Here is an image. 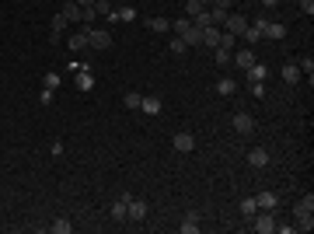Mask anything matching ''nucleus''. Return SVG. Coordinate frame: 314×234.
I'll return each instance as SVG.
<instances>
[{"mask_svg": "<svg viewBox=\"0 0 314 234\" xmlns=\"http://www.w3.org/2000/svg\"><path fill=\"white\" fill-rule=\"evenodd\" d=\"M234 42H238V35H230V32L220 35V49H230V53H234Z\"/></svg>", "mask_w": 314, "mask_h": 234, "instance_id": "nucleus-27", "label": "nucleus"}, {"mask_svg": "<svg viewBox=\"0 0 314 234\" xmlns=\"http://www.w3.org/2000/svg\"><path fill=\"white\" fill-rule=\"evenodd\" d=\"M213 60H217L220 67H227V63L234 60V53H230V49H220V46H217V56H213Z\"/></svg>", "mask_w": 314, "mask_h": 234, "instance_id": "nucleus-28", "label": "nucleus"}, {"mask_svg": "<svg viewBox=\"0 0 314 234\" xmlns=\"http://www.w3.org/2000/svg\"><path fill=\"white\" fill-rule=\"evenodd\" d=\"M251 224H255L258 234H272V231H276V217H272V210H258L251 217Z\"/></svg>", "mask_w": 314, "mask_h": 234, "instance_id": "nucleus-2", "label": "nucleus"}, {"mask_svg": "<svg viewBox=\"0 0 314 234\" xmlns=\"http://www.w3.org/2000/svg\"><path fill=\"white\" fill-rule=\"evenodd\" d=\"M140 101H143V95H136V91H129V95L123 98V105H126V108H140Z\"/></svg>", "mask_w": 314, "mask_h": 234, "instance_id": "nucleus-29", "label": "nucleus"}, {"mask_svg": "<svg viewBox=\"0 0 314 234\" xmlns=\"http://www.w3.org/2000/svg\"><path fill=\"white\" fill-rule=\"evenodd\" d=\"M195 231H199V217H195V213H185V217H182V234H195Z\"/></svg>", "mask_w": 314, "mask_h": 234, "instance_id": "nucleus-18", "label": "nucleus"}, {"mask_svg": "<svg viewBox=\"0 0 314 234\" xmlns=\"http://www.w3.org/2000/svg\"><path fill=\"white\" fill-rule=\"evenodd\" d=\"M91 88H94V77H91V70H88V67H84V70L77 67V91H84V95H88Z\"/></svg>", "mask_w": 314, "mask_h": 234, "instance_id": "nucleus-8", "label": "nucleus"}, {"mask_svg": "<svg viewBox=\"0 0 314 234\" xmlns=\"http://www.w3.org/2000/svg\"><path fill=\"white\" fill-rule=\"evenodd\" d=\"M84 46H88V28H84V32H73V35H70V49H84Z\"/></svg>", "mask_w": 314, "mask_h": 234, "instance_id": "nucleus-21", "label": "nucleus"}, {"mask_svg": "<svg viewBox=\"0 0 314 234\" xmlns=\"http://www.w3.org/2000/svg\"><path fill=\"white\" fill-rule=\"evenodd\" d=\"M94 18H98V11H94V7H81V25H91Z\"/></svg>", "mask_w": 314, "mask_h": 234, "instance_id": "nucleus-30", "label": "nucleus"}, {"mask_svg": "<svg viewBox=\"0 0 314 234\" xmlns=\"http://www.w3.org/2000/svg\"><path fill=\"white\" fill-rule=\"evenodd\" d=\"M171 143H175V150H182V154L195 150V136H192V133H185V130H182V133H175V136H171Z\"/></svg>", "mask_w": 314, "mask_h": 234, "instance_id": "nucleus-5", "label": "nucleus"}, {"mask_svg": "<svg viewBox=\"0 0 314 234\" xmlns=\"http://www.w3.org/2000/svg\"><path fill=\"white\" fill-rule=\"evenodd\" d=\"M265 77H269V67H265V63H258V60H255V63H251V67H248V81H251V84H255V81H265Z\"/></svg>", "mask_w": 314, "mask_h": 234, "instance_id": "nucleus-14", "label": "nucleus"}, {"mask_svg": "<svg viewBox=\"0 0 314 234\" xmlns=\"http://www.w3.org/2000/svg\"><path fill=\"white\" fill-rule=\"evenodd\" d=\"M241 213H245L248 220H251L255 213H258V203H255V196H251V200H241Z\"/></svg>", "mask_w": 314, "mask_h": 234, "instance_id": "nucleus-24", "label": "nucleus"}, {"mask_svg": "<svg viewBox=\"0 0 314 234\" xmlns=\"http://www.w3.org/2000/svg\"><path fill=\"white\" fill-rule=\"evenodd\" d=\"M300 77H304V73H300L297 63H286V67H283V81H286V84H300Z\"/></svg>", "mask_w": 314, "mask_h": 234, "instance_id": "nucleus-16", "label": "nucleus"}, {"mask_svg": "<svg viewBox=\"0 0 314 234\" xmlns=\"http://www.w3.org/2000/svg\"><path fill=\"white\" fill-rule=\"evenodd\" d=\"M223 18H227V11H220V7H210V21H213V25H223Z\"/></svg>", "mask_w": 314, "mask_h": 234, "instance_id": "nucleus-34", "label": "nucleus"}, {"mask_svg": "<svg viewBox=\"0 0 314 234\" xmlns=\"http://www.w3.org/2000/svg\"><path fill=\"white\" fill-rule=\"evenodd\" d=\"M60 14L66 18V25H81V4H77V0H63V11Z\"/></svg>", "mask_w": 314, "mask_h": 234, "instance_id": "nucleus-4", "label": "nucleus"}, {"mask_svg": "<svg viewBox=\"0 0 314 234\" xmlns=\"http://www.w3.org/2000/svg\"><path fill=\"white\" fill-rule=\"evenodd\" d=\"M245 38H248V46H255V42H258V38H262V28H251V25H248V32H245Z\"/></svg>", "mask_w": 314, "mask_h": 234, "instance_id": "nucleus-32", "label": "nucleus"}, {"mask_svg": "<svg viewBox=\"0 0 314 234\" xmlns=\"http://www.w3.org/2000/svg\"><path fill=\"white\" fill-rule=\"evenodd\" d=\"M297 67H300V73H307V77L314 73V60H311V56H304V60H300Z\"/></svg>", "mask_w": 314, "mask_h": 234, "instance_id": "nucleus-35", "label": "nucleus"}, {"mask_svg": "<svg viewBox=\"0 0 314 234\" xmlns=\"http://www.w3.org/2000/svg\"><path fill=\"white\" fill-rule=\"evenodd\" d=\"M42 88H46V91H56V88H60V73H53V70H49V73L42 77Z\"/></svg>", "mask_w": 314, "mask_h": 234, "instance_id": "nucleus-25", "label": "nucleus"}, {"mask_svg": "<svg viewBox=\"0 0 314 234\" xmlns=\"http://www.w3.org/2000/svg\"><path fill=\"white\" fill-rule=\"evenodd\" d=\"M280 4V0H262V7H276Z\"/></svg>", "mask_w": 314, "mask_h": 234, "instance_id": "nucleus-41", "label": "nucleus"}, {"mask_svg": "<svg viewBox=\"0 0 314 234\" xmlns=\"http://www.w3.org/2000/svg\"><path fill=\"white\" fill-rule=\"evenodd\" d=\"M88 46L91 49H108L112 46V32L108 28H88Z\"/></svg>", "mask_w": 314, "mask_h": 234, "instance_id": "nucleus-1", "label": "nucleus"}, {"mask_svg": "<svg viewBox=\"0 0 314 234\" xmlns=\"http://www.w3.org/2000/svg\"><path fill=\"white\" fill-rule=\"evenodd\" d=\"M255 203H258V210H276V203H280V196H276V192H262V196H258Z\"/></svg>", "mask_w": 314, "mask_h": 234, "instance_id": "nucleus-17", "label": "nucleus"}, {"mask_svg": "<svg viewBox=\"0 0 314 234\" xmlns=\"http://www.w3.org/2000/svg\"><path fill=\"white\" fill-rule=\"evenodd\" d=\"M230 63H238V67H245V70H248V67L255 63V53H251V49H241V53H234V60H230Z\"/></svg>", "mask_w": 314, "mask_h": 234, "instance_id": "nucleus-19", "label": "nucleus"}, {"mask_svg": "<svg viewBox=\"0 0 314 234\" xmlns=\"http://www.w3.org/2000/svg\"><path fill=\"white\" fill-rule=\"evenodd\" d=\"M126 213H129L133 220H143L150 210H147V203H143V200H129V203H126Z\"/></svg>", "mask_w": 314, "mask_h": 234, "instance_id": "nucleus-11", "label": "nucleus"}, {"mask_svg": "<svg viewBox=\"0 0 314 234\" xmlns=\"http://www.w3.org/2000/svg\"><path fill=\"white\" fill-rule=\"evenodd\" d=\"M314 227V213H307V217H297V231H311Z\"/></svg>", "mask_w": 314, "mask_h": 234, "instance_id": "nucleus-31", "label": "nucleus"}, {"mask_svg": "<svg viewBox=\"0 0 314 234\" xmlns=\"http://www.w3.org/2000/svg\"><path fill=\"white\" fill-rule=\"evenodd\" d=\"M223 28H227L230 35H245V32H248V18H241V14H227V18H223Z\"/></svg>", "mask_w": 314, "mask_h": 234, "instance_id": "nucleus-3", "label": "nucleus"}, {"mask_svg": "<svg viewBox=\"0 0 314 234\" xmlns=\"http://www.w3.org/2000/svg\"><path fill=\"white\" fill-rule=\"evenodd\" d=\"M115 18H119V21H133L136 11H133V7H119V11H115Z\"/></svg>", "mask_w": 314, "mask_h": 234, "instance_id": "nucleus-33", "label": "nucleus"}, {"mask_svg": "<svg viewBox=\"0 0 314 234\" xmlns=\"http://www.w3.org/2000/svg\"><path fill=\"white\" fill-rule=\"evenodd\" d=\"M234 88H238V81H230V77H220V81H217V95H234Z\"/></svg>", "mask_w": 314, "mask_h": 234, "instance_id": "nucleus-20", "label": "nucleus"}, {"mask_svg": "<svg viewBox=\"0 0 314 234\" xmlns=\"http://www.w3.org/2000/svg\"><path fill=\"white\" fill-rule=\"evenodd\" d=\"M262 35H265V38H283L286 28H283L280 21H265V25H262Z\"/></svg>", "mask_w": 314, "mask_h": 234, "instance_id": "nucleus-13", "label": "nucleus"}, {"mask_svg": "<svg viewBox=\"0 0 314 234\" xmlns=\"http://www.w3.org/2000/svg\"><path fill=\"white\" fill-rule=\"evenodd\" d=\"M248 165H251V168H265V165H269V150H265V147H251V150H248Z\"/></svg>", "mask_w": 314, "mask_h": 234, "instance_id": "nucleus-6", "label": "nucleus"}, {"mask_svg": "<svg viewBox=\"0 0 314 234\" xmlns=\"http://www.w3.org/2000/svg\"><path fill=\"white\" fill-rule=\"evenodd\" d=\"M94 11H98V14H105V18H108V14H112V11H115V7H112V4H108V0H98V4H94Z\"/></svg>", "mask_w": 314, "mask_h": 234, "instance_id": "nucleus-36", "label": "nucleus"}, {"mask_svg": "<svg viewBox=\"0 0 314 234\" xmlns=\"http://www.w3.org/2000/svg\"><path fill=\"white\" fill-rule=\"evenodd\" d=\"M206 7L199 4V0H188V4H185V18H195V14H203Z\"/></svg>", "mask_w": 314, "mask_h": 234, "instance_id": "nucleus-26", "label": "nucleus"}, {"mask_svg": "<svg viewBox=\"0 0 314 234\" xmlns=\"http://www.w3.org/2000/svg\"><path fill=\"white\" fill-rule=\"evenodd\" d=\"M293 213H297V217H307V213H314V196H311V192H307V196H304V200H297V206H293Z\"/></svg>", "mask_w": 314, "mask_h": 234, "instance_id": "nucleus-15", "label": "nucleus"}, {"mask_svg": "<svg viewBox=\"0 0 314 234\" xmlns=\"http://www.w3.org/2000/svg\"><path fill=\"white\" fill-rule=\"evenodd\" d=\"M140 112H143V115H161V98H157V95L143 98V101H140Z\"/></svg>", "mask_w": 314, "mask_h": 234, "instance_id": "nucleus-12", "label": "nucleus"}, {"mask_svg": "<svg viewBox=\"0 0 314 234\" xmlns=\"http://www.w3.org/2000/svg\"><path fill=\"white\" fill-rule=\"evenodd\" d=\"M234 130H238V133H251L255 130V119H251L248 112H238V115H234Z\"/></svg>", "mask_w": 314, "mask_h": 234, "instance_id": "nucleus-10", "label": "nucleus"}, {"mask_svg": "<svg viewBox=\"0 0 314 234\" xmlns=\"http://www.w3.org/2000/svg\"><path fill=\"white\" fill-rule=\"evenodd\" d=\"M251 91H255V98H262V95H265V81H255Z\"/></svg>", "mask_w": 314, "mask_h": 234, "instance_id": "nucleus-39", "label": "nucleus"}, {"mask_svg": "<svg viewBox=\"0 0 314 234\" xmlns=\"http://www.w3.org/2000/svg\"><path fill=\"white\" fill-rule=\"evenodd\" d=\"M300 11L311 18V14H314V0H300Z\"/></svg>", "mask_w": 314, "mask_h": 234, "instance_id": "nucleus-38", "label": "nucleus"}, {"mask_svg": "<svg viewBox=\"0 0 314 234\" xmlns=\"http://www.w3.org/2000/svg\"><path fill=\"white\" fill-rule=\"evenodd\" d=\"M49 231H53V234H70V231H73V224L60 217V220H53V224H49Z\"/></svg>", "mask_w": 314, "mask_h": 234, "instance_id": "nucleus-22", "label": "nucleus"}, {"mask_svg": "<svg viewBox=\"0 0 314 234\" xmlns=\"http://www.w3.org/2000/svg\"><path fill=\"white\" fill-rule=\"evenodd\" d=\"M77 4H81V7H94V4H98V0H77Z\"/></svg>", "mask_w": 314, "mask_h": 234, "instance_id": "nucleus-40", "label": "nucleus"}, {"mask_svg": "<svg viewBox=\"0 0 314 234\" xmlns=\"http://www.w3.org/2000/svg\"><path fill=\"white\" fill-rule=\"evenodd\" d=\"M185 49H188V46H185V42H182V38H175V42H171V53H175V56H182V53H185Z\"/></svg>", "mask_w": 314, "mask_h": 234, "instance_id": "nucleus-37", "label": "nucleus"}, {"mask_svg": "<svg viewBox=\"0 0 314 234\" xmlns=\"http://www.w3.org/2000/svg\"><path fill=\"white\" fill-rule=\"evenodd\" d=\"M220 35H223V28H217V25H210V28H203V46H210V49H217V46H220Z\"/></svg>", "mask_w": 314, "mask_h": 234, "instance_id": "nucleus-9", "label": "nucleus"}, {"mask_svg": "<svg viewBox=\"0 0 314 234\" xmlns=\"http://www.w3.org/2000/svg\"><path fill=\"white\" fill-rule=\"evenodd\" d=\"M147 28H150V32H157V35H164V32H168L171 25H168L164 18H150V21H147Z\"/></svg>", "mask_w": 314, "mask_h": 234, "instance_id": "nucleus-23", "label": "nucleus"}, {"mask_svg": "<svg viewBox=\"0 0 314 234\" xmlns=\"http://www.w3.org/2000/svg\"><path fill=\"white\" fill-rule=\"evenodd\" d=\"M129 200H133L129 192H123V196L112 203V220H126V217H129V213H126V203H129Z\"/></svg>", "mask_w": 314, "mask_h": 234, "instance_id": "nucleus-7", "label": "nucleus"}]
</instances>
